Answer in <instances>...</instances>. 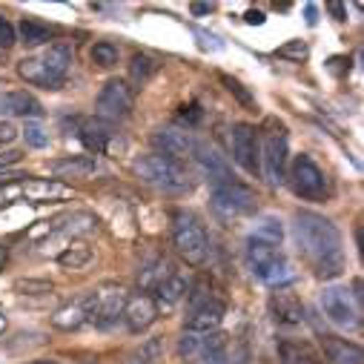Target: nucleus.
I'll return each instance as SVG.
<instances>
[{
  "instance_id": "obj_43",
  "label": "nucleus",
  "mask_w": 364,
  "mask_h": 364,
  "mask_svg": "<svg viewBox=\"0 0 364 364\" xmlns=\"http://www.w3.org/2000/svg\"><path fill=\"white\" fill-rule=\"evenodd\" d=\"M21 158V152H0V166H6V164H15Z\"/></svg>"
},
{
  "instance_id": "obj_21",
  "label": "nucleus",
  "mask_w": 364,
  "mask_h": 364,
  "mask_svg": "<svg viewBox=\"0 0 364 364\" xmlns=\"http://www.w3.org/2000/svg\"><path fill=\"white\" fill-rule=\"evenodd\" d=\"M324 358L327 364H364L361 347L347 338H336V336L324 338Z\"/></svg>"
},
{
  "instance_id": "obj_45",
  "label": "nucleus",
  "mask_w": 364,
  "mask_h": 364,
  "mask_svg": "<svg viewBox=\"0 0 364 364\" xmlns=\"http://www.w3.org/2000/svg\"><path fill=\"white\" fill-rule=\"evenodd\" d=\"M247 23H264V15L261 12H247Z\"/></svg>"
},
{
  "instance_id": "obj_6",
  "label": "nucleus",
  "mask_w": 364,
  "mask_h": 364,
  "mask_svg": "<svg viewBox=\"0 0 364 364\" xmlns=\"http://www.w3.org/2000/svg\"><path fill=\"white\" fill-rule=\"evenodd\" d=\"M127 299H129V293H127L124 284H115V282L98 284L95 290H89V293L83 296L86 321L95 324V327H112V324L121 318Z\"/></svg>"
},
{
  "instance_id": "obj_24",
  "label": "nucleus",
  "mask_w": 364,
  "mask_h": 364,
  "mask_svg": "<svg viewBox=\"0 0 364 364\" xmlns=\"http://www.w3.org/2000/svg\"><path fill=\"white\" fill-rule=\"evenodd\" d=\"M52 172L60 175V178H89V175L98 172V161L92 155H75V158H66V161H55Z\"/></svg>"
},
{
  "instance_id": "obj_46",
  "label": "nucleus",
  "mask_w": 364,
  "mask_h": 364,
  "mask_svg": "<svg viewBox=\"0 0 364 364\" xmlns=\"http://www.w3.org/2000/svg\"><path fill=\"white\" fill-rule=\"evenodd\" d=\"M307 23H316V6H307Z\"/></svg>"
},
{
  "instance_id": "obj_38",
  "label": "nucleus",
  "mask_w": 364,
  "mask_h": 364,
  "mask_svg": "<svg viewBox=\"0 0 364 364\" xmlns=\"http://www.w3.org/2000/svg\"><path fill=\"white\" fill-rule=\"evenodd\" d=\"M196 32V38H201L198 43H201V49H213V52H218L224 43L215 38V35H210V32H204V29H193Z\"/></svg>"
},
{
  "instance_id": "obj_11",
  "label": "nucleus",
  "mask_w": 364,
  "mask_h": 364,
  "mask_svg": "<svg viewBox=\"0 0 364 364\" xmlns=\"http://www.w3.org/2000/svg\"><path fill=\"white\" fill-rule=\"evenodd\" d=\"M321 310H324L327 321L341 330H355L361 324V307L355 304V299L347 287H338V284L327 287L321 293Z\"/></svg>"
},
{
  "instance_id": "obj_8",
  "label": "nucleus",
  "mask_w": 364,
  "mask_h": 364,
  "mask_svg": "<svg viewBox=\"0 0 364 364\" xmlns=\"http://www.w3.org/2000/svg\"><path fill=\"white\" fill-rule=\"evenodd\" d=\"M224 313H227V304L213 290H207L204 284H198L190 293V313H187L184 330L187 333H198V336H210V333H215L221 327Z\"/></svg>"
},
{
  "instance_id": "obj_30",
  "label": "nucleus",
  "mask_w": 364,
  "mask_h": 364,
  "mask_svg": "<svg viewBox=\"0 0 364 364\" xmlns=\"http://www.w3.org/2000/svg\"><path fill=\"white\" fill-rule=\"evenodd\" d=\"M252 238H258V241H267V244H276V247H282V238H284V227H282V221L279 218H272V215H264L255 227H252V232H250Z\"/></svg>"
},
{
  "instance_id": "obj_48",
  "label": "nucleus",
  "mask_w": 364,
  "mask_h": 364,
  "mask_svg": "<svg viewBox=\"0 0 364 364\" xmlns=\"http://www.w3.org/2000/svg\"><path fill=\"white\" fill-rule=\"evenodd\" d=\"M32 364H58V361H32Z\"/></svg>"
},
{
  "instance_id": "obj_5",
  "label": "nucleus",
  "mask_w": 364,
  "mask_h": 364,
  "mask_svg": "<svg viewBox=\"0 0 364 364\" xmlns=\"http://www.w3.org/2000/svg\"><path fill=\"white\" fill-rule=\"evenodd\" d=\"M172 247L190 267H201L210 255V238L204 224L193 213H175L172 215Z\"/></svg>"
},
{
  "instance_id": "obj_16",
  "label": "nucleus",
  "mask_w": 364,
  "mask_h": 364,
  "mask_svg": "<svg viewBox=\"0 0 364 364\" xmlns=\"http://www.w3.org/2000/svg\"><path fill=\"white\" fill-rule=\"evenodd\" d=\"M158 310L161 307H158V301L149 293H135V296L127 299L121 316H124L129 333H144V330H149L158 321Z\"/></svg>"
},
{
  "instance_id": "obj_3",
  "label": "nucleus",
  "mask_w": 364,
  "mask_h": 364,
  "mask_svg": "<svg viewBox=\"0 0 364 364\" xmlns=\"http://www.w3.org/2000/svg\"><path fill=\"white\" fill-rule=\"evenodd\" d=\"M135 175L144 181V184L164 190V193H187L193 187L190 172L181 161H172L166 155H144L135 161Z\"/></svg>"
},
{
  "instance_id": "obj_10",
  "label": "nucleus",
  "mask_w": 364,
  "mask_h": 364,
  "mask_svg": "<svg viewBox=\"0 0 364 364\" xmlns=\"http://www.w3.org/2000/svg\"><path fill=\"white\" fill-rule=\"evenodd\" d=\"M213 210L221 218H238L255 210V193L244 187L241 181H218L213 184Z\"/></svg>"
},
{
  "instance_id": "obj_13",
  "label": "nucleus",
  "mask_w": 364,
  "mask_h": 364,
  "mask_svg": "<svg viewBox=\"0 0 364 364\" xmlns=\"http://www.w3.org/2000/svg\"><path fill=\"white\" fill-rule=\"evenodd\" d=\"M132 104H135L132 89L124 80L112 77L101 86L98 101H95V112H98L101 121H124V118H129Z\"/></svg>"
},
{
  "instance_id": "obj_42",
  "label": "nucleus",
  "mask_w": 364,
  "mask_h": 364,
  "mask_svg": "<svg viewBox=\"0 0 364 364\" xmlns=\"http://www.w3.org/2000/svg\"><path fill=\"white\" fill-rule=\"evenodd\" d=\"M327 12H330V15H333L338 23H341V21H347V18H344V15H347V9H344L341 4H330V6H327Z\"/></svg>"
},
{
  "instance_id": "obj_7",
  "label": "nucleus",
  "mask_w": 364,
  "mask_h": 364,
  "mask_svg": "<svg viewBox=\"0 0 364 364\" xmlns=\"http://www.w3.org/2000/svg\"><path fill=\"white\" fill-rule=\"evenodd\" d=\"M72 190L60 181L52 178H29V175H15L9 178L6 187H0V204H9L15 198H26L35 204H49V201H63L69 198Z\"/></svg>"
},
{
  "instance_id": "obj_4",
  "label": "nucleus",
  "mask_w": 364,
  "mask_h": 364,
  "mask_svg": "<svg viewBox=\"0 0 364 364\" xmlns=\"http://www.w3.org/2000/svg\"><path fill=\"white\" fill-rule=\"evenodd\" d=\"M247 264L255 276L269 284V287H284L296 279V272L290 267V261L284 258L282 247L276 244H267V241H258V238H247Z\"/></svg>"
},
{
  "instance_id": "obj_18",
  "label": "nucleus",
  "mask_w": 364,
  "mask_h": 364,
  "mask_svg": "<svg viewBox=\"0 0 364 364\" xmlns=\"http://www.w3.org/2000/svg\"><path fill=\"white\" fill-rule=\"evenodd\" d=\"M269 313H272V318H276L279 324H290V327L304 321V304H301V299L296 293L284 290V287H279L276 293H272Z\"/></svg>"
},
{
  "instance_id": "obj_14",
  "label": "nucleus",
  "mask_w": 364,
  "mask_h": 364,
  "mask_svg": "<svg viewBox=\"0 0 364 364\" xmlns=\"http://www.w3.org/2000/svg\"><path fill=\"white\" fill-rule=\"evenodd\" d=\"M232 158L241 169L247 172H261V138L255 127L250 124H235L232 127Z\"/></svg>"
},
{
  "instance_id": "obj_39",
  "label": "nucleus",
  "mask_w": 364,
  "mask_h": 364,
  "mask_svg": "<svg viewBox=\"0 0 364 364\" xmlns=\"http://www.w3.org/2000/svg\"><path fill=\"white\" fill-rule=\"evenodd\" d=\"M18 138V129L9 121H0V144H12Z\"/></svg>"
},
{
  "instance_id": "obj_12",
  "label": "nucleus",
  "mask_w": 364,
  "mask_h": 364,
  "mask_svg": "<svg viewBox=\"0 0 364 364\" xmlns=\"http://www.w3.org/2000/svg\"><path fill=\"white\" fill-rule=\"evenodd\" d=\"M290 184H293L296 196H301V198H307V201H321V198H327V193H330L321 166H318L310 155H299V158L293 161Z\"/></svg>"
},
{
  "instance_id": "obj_31",
  "label": "nucleus",
  "mask_w": 364,
  "mask_h": 364,
  "mask_svg": "<svg viewBox=\"0 0 364 364\" xmlns=\"http://www.w3.org/2000/svg\"><path fill=\"white\" fill-rule=\"evenodd\" d=\"M161 355H164V341L155 336V338H146V341L132 353L129 364H155V361H161Z\"/></svg>"
},
{
  "instance_id": "obj_26",
  "label": "nucleus",
  "mask_w": 364,
  "mask_h": 364,
  "mask_svg": "<svg viewBox=\"0 0 364 364\" xmlns=\"http://www.w3.org/2000/svg\"><path fill=\"white\" fill-rule=\"evenodd\" d=\"M279 364H318V355L304 341L284 338L279 344Z\"/></svg>"
},
{
  "instance_id": "obj_36",
  "label": "nucleus",
  "mask_w": 364,
  "mask_h": 364,
  "mask_svg": "<svg viewBox=\"0 0 364 364\" xmlns=\"http://www.w3.org/2000/svg\"><path fill=\"white\" fill-rule=\"evenodd\" d=\"M201 338L204 336H198V333H184V338H181V344H178L181 358H196L198 350H201Z\"/></svg>"
},
{
  "instance_id": "obj_15",
  "label": "nucleus",
  "mask_w": 364,
  "mask_h": 364,
  "mask_svg": "<svg viewBox=\"0 0 364 364\" xmlns=\"http://www.w3.org/2000/svg\"><path fill=\"white\" fill-rule=\"evenodd\" d=\"M77 138L83 141V146L89 152H98V155H112L115 149H124V141L118 138V132H112V127L101 118L80 121Z\"/></svg>"
},
{
  "instance_id": "obj_34",
  "label": "nucleus",
  "mask_w": 364,
  "mask_h": 364,
  "mask_svg": "<svg viewBox=\"0 0 364 364\" xmlns=\"http://www.w3.org/2000/svg\"><path fill=\"white\" fill-rule=\"evenodd\" d=\"M276 55H279V58H287V60H296V63H301V60L310 55V49H307V43H301V41H290L287 46L276 49Z\"/></svg>"
},
{
  "instance_id": "obj_25",
  "label": "nucleus",
  "mask_w": 364,
  "mask_h": 364,
  "mask_svg": "<svg viewBox=\"0 0 364 364\" xmlns=\"http://www.w3.org/2000/svg\"><path fill=\"white\" fill-rule=\"evenodd\" d=\"M52 324H55L58 330H77V327H83V324H86V304H83V296L75 299V301H69V304H63V307H58L55 316H52Z\"/></svg>"
},
{
  "instance_id": "obj_41",
  "label": "nucleus",
  "mask_w": 364,
  "mask_h": 364,
  "mask_svg": "<svg viewBox=\"0 0 364 364\" xmlns=\"http://www.w3.org/2000/svg\"><path fill=\"white\" fill-rule=\"evenodd\" d=\"M224 80H227V86H230V92H235L241 101H247V104H250V95L244 92V89H241V83H235V80H230V77H224Z\"/></svg>"
},
{
  "instance_id": "obj_29",
  "label": "nucleus",
  "mask_w": 364,
  "mask_h": 364,
  "mask_svg": "<svg viewBox=\"0 0 364 364\" xmlns=\"http://www.w3.org/2000/svg\"><path fill=\"white\" fill-rule=\"evenodd\" d=\"M21 38L23 43L29 46H41V43H49L52 41V26L38 21V18H23L21 21Z\"/></svg>"
},
{
  "instance_id": "obj_23",
  "label": "nucleus",
  "mask_w": 364,
  "mask_h": 364,
  "mask_svg": "<svg viewBox=\"0 0 364 364\" xmlns=\"http://www.w3.org/2000/svg\"><path fill=\"white\" fill-rule=\"evenodd\" d=\"M187 290H190V284H187V279L184 276H181V272L178 269H172L169 272V276L155 287V301L158 304H164V307H172V304H178L181 299H184L187 296Z\"/></svg>"
},
{
  "instance_id": "obj_35",
  "label": "nucleus",
  "mask_w": 364,
  "mask_h": 364,
  "mask_svg": "<svg viewBox=\"0 0 364 364\" xmlns=\"http://www.w3.org/2000/svg\"><path fill=\"white\" fill-rule=\"evenodd\" d=\"M23 138H26V144H29V146H35V149H43V146L49 144V132H46L41 124H26Z\"/></svg>"
},
{
  "instance_id": "obj_9",
  "label": "nucleus",
  "mask_w": 364,
  "mask_h": 364,
  "mask_svg": "<svg viewBox=\"0 0 364 364\" xmlns=\"http://www.w3.org/2000/svg\"><path fill=\"white\" fill-rule=\"evenodd\" d=\"M261 172L272 187L287 181V132L284 127H272L261 141Z\"/></svg>"
},
{
  "instance_id": "obj_44",
  "label": "nucleus",
  "mask_w": 364,
  "mask_h": 364,
  "mask_svg": "<svg viewBox=\"0 0 364 364\" xmlns=\"http://www.w3.org/2000/svg\"><path fill=\"white\" fill-rule=\"evenodd\" d=\"M193 12H196V15H210V12H213V4H196Z\"/></svg>"
},
{
  "instance_id": "obj_2",
  "label": "nucleus",
  "mask_w": 364,
  "mask_h": 364,
  "mask_svg": "<svg viewBox=\"0 0 364 364\" xmlns=\"http://www.w3.org/2000/svg\"><path fill=\"white\" fill-rule=\"evenodd\" d=\"M69 66H72V46L69 43H49L46 49L26 55L18 63V75L32 86L58 89L66 80Z\"/></svg>"
},
{
  "instance_id": "obj_37",
  "label": "nucleus",
  "mask_w": 364,
  "mask_h": 364,
  "mask_svg": "<svg viewBox=\"0 0 364 364\" xmlns=\"http://www.w3.org/2000/svg\"><path fill=\"white\" fill-rule=\"evenodd\" d=\"M15 26L6 21V18H0V49H9L15 43Z\"/></svg>"
},
{
  "instance_id": "obj_19",
  "label": "nucleus",
  "mask_w": 364,
  "mask_h": 364,
  "mask_svg": "<svg viewBox=\"0 0 364 364\" xmlns=\"http://www.w3.org/2000/svg\"><path fill=\"white\" fill-rule=\"evenodd\" d=\"M235 338L215 330L210 336L201 338V350H198V358L204 364H232V353H235Z\"/></svg>"
},
{
  "instance_id": "obj_22",
  "label": "nucleus",
  "mask_w": 364,
  "mask_h": 364,
  "mask_svg": "<svg viewBox=\"0 0 364 364\" xmlns=\"http://www.w3.org/2000/svg\"><path fill=\"white\" fill-rule=\"evenodd\" d=\"M196 161H198V166L210 175V181L213 184H218V181H232V172H230V166H227V161L213 149V146H204V144H196Z\"/></svg>"
},
{
  "instance_id": "obj_20",
  "label": "nucleus",
  "mask_w": 364,
  "mask_h": 364,
  "mask_svg": "<svg viewBox=\"0 0 364 364\" xmlns=\"http://www.w3.org/2000/svg\"><path fill=\"white\" fill-rule=\"evenodd\" d=\"M0 115H9V118H41L43 107L29 92H4V95H0Z\"/></svg>"
},
{
  "instance_id": "obj_47",
  "label": "nucleus",
  "mask_w": 364,
  "mask_h": 364,
  "mask_svg": "<svg viewBox=\"0 0 364 364\" xmlns=\"http://www.w3.org/2000/svg\"><path fill=\"white\" fill-rule=\"evenodd\" d=\"M6 330V316H4V310H0V333Z\"/></svg>"
},
{
  "instance_id": "obj_40",
  "label": "nucleus",
  "mask_w": 364,
  "mask_h": 364,
  "mask_svg": "<svg viewBox=\"0 0 364 364\" xmlns=\"http://www.w3.org/2000/svg\"><path fill=\"white\" fill-rule=\"evenodd\" d=\"M15 290H41V293H49L52 284H46V282H18Z\"/></svg>"
},
{
  "instance_id": "obj_1",
  "label": "nucleus",
  "mask_w": 364,
  "mask_h": 364,
  "mask_svg": "<svg viewBox=\"0 0 364 364\" xmlns=\"http://www.w3.org/2000/svg\"><path fill=\"white\" fill-rule=\"evenodd\" d=\"M293 235L301 258L318 279L330 282L344 272V241L330 218L310 210H299L293 215Z\"/></svg>"
},
{
  "instance_id": "obj_32",
  "label": "nucleus",
  "mask_w": 364,
  "mask_h": 364,
  "mask_svg": "<svg viewBox=\"0 0 364 364\" xmlns=\"http://www.w3.org/2000/svg\"><path fill=\"white\" fill-rule=\"evenodd\" d=\"M155 72H158V63H155V58H149V55H135L132 63H129V77H132L135 83H146Z\"/></svg>"
},
{
  "instance_id": "obj_27",
  "label": "nucleus",
  "mask_w": 364,
  "mask_h": 364,
  "mask_svg": "<svg viewBox=\"0 0 364 364\" xmlns=\"http://www.w3.org/2000/svg\"><path fill=\"white\" fill-rule=\"evenodd\" d=\"M172 272V264L166 261V258H155V261H149L141 272H138V284H141V293H146V290H155L166 276Z\"/></svg>"
},
{
  "instance_id": "obj_17",
  "label": "nucleus",
  "mask_w": 364,
  "mask_h": 364,
  "mask_svg": "<svg viewBox=\"0 0 364 364\" xmlns=\"http://www.w3.org/2000/svg\"><path fill=\"white\" fill-rule=\"evenodd\" d=\"M152 144H155L158 155H166V158L181 161V164H184V161L196 152V138H193L187 129H175V127L158 129V132L152 135Z\"/></svg>"
},
{
  "instance_id": "obj_28",
  "label": "nucleus",
  "mask_w": 364,
  "mask_h": 364,
  "mask_svg": "<svg viewBox=\"0 0 364 364\" xmlns=\"http://www.w3.org/2000/svg\"><path fill=\"white\" fill-rule=\"evenodd\" d=\"M89 258H92V250H89L86 244H80V241L66 244V247L55 255V261H58L60 267H66V269H80L83 264H89Z\"/></svg>"
},
{
  "instance_id": "obj_33",
  "label": "nucleus",
  "mask_w": 364,
  "mask_h": 364,
  "mask_svg": "<svg viewBox=\"0 0 364 364\" xmlns=\"http://www.w3.org/2000/svg\"><path fill=\"white\" fill-rule=\"evenodd\" d=\"M118 58H121V49L115 43H109V41H101V43L92 46V60L98 66H115Z\"/></svg>"
}]
</instances>
